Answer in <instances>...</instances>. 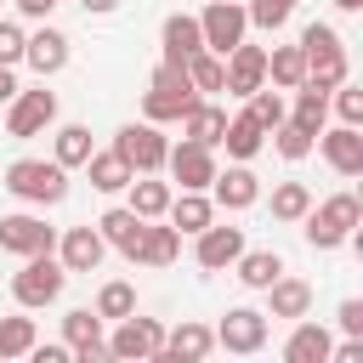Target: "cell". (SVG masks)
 <instances>
[{"mask_svg":"<svg viewBox=\"0 0 363 363\" xmlns=\"http://www.w3.org/2000/svg\"><path fill=\"white\" fill-rule=\"evenodd\" d=\"M6 193L23 204H62L68 199V170L57 159H11L6 164Z\"/></svg>","mask_w":363,"mask_h":363,"instance_id":"obj_1","label":"cell"},{"mask_svg":"<svg viewBox=\"0 0 363 363\" xmlns=\"http://www.w3.org/2000/svg\"><path fill=\"white\" fill-rule=\"evenodd\" d=\"M301 221H306V244H312V250H340V244L357 233L363 204H357V193H329V199L312 204Z\"/></svg>","mask_w":363,"mask_h":363,"instance_id":"obj_2","label":"cell"},{"mask_svg":"<svg viewBox=\"0 0 363 363\" xmlns=\"http://www.w3.org/2000/svg\"><path fill=\"white\" fill-rule=\"evenodd\" d=\"M193 102H199V91H193V79H187V62H159V68H153V79H147V96H142L147 119H153V125L182 119Z\"/></svg>","mask_w":363,"mask_h":363,"instance_id":"obj_3","label":"cell"},{"mask_svg":"<svg viewBox=\"0 0 363 363\" xmlns=\"http://www.w3.org/2000/svg\"><path fill=\"white\" fill-rule=\"evenodd\" d=\"M62 284H68V267L51 250H40V255H23V272L11 278V295H17V306H51L62 295Z\"/></svg>","mask_w":363,"mask_h":363,"instance_id":"obj_4","label":"cell"},{"mask_svg":"<svg viewBox=\"0 0 363 363\" xmlns=\"http://www.w3.org/2000/svg\"><path fill=\"white\" fill-rule=\"evenodd\" d=\"M199 34H204V51L227 57V51L250 34V17H244V6H238V0H210V6L199 11Z\"/></svg>","mask_w":363,"mask_h":363,"instance_id":"obj_5","label":"cell"},{"mask_svg":"<svg viewBox=\"0 0 363 363\" xmlns=\"http://www.w3.org/2000/svg\"><path fill=\"white\" fill-rule=\"evenodd\" d=\"M113 153L136 170V176H153V170H164V153H170V142L159 136V125L147 119V125H125L119 136H113Z\"/></svg>","mask_w":363,"mask_h":363,"instance_id":"obj_6","label":"cell"},{"mask_svg":"<svg viewBox=\"0 0 363 363\" xmlns=\"http://www.w3.org/2000/svg\"><path fill=\"white\" fill-rule=\"evenodd\" d=\"M164 346V329L153 323V318H119L113 323V340H108V357H119V363H147L153 352Z\"/></svg>","mask_w":363,"mask_h":363,"instance_id":"obj_7","label":"cell"},{"mask_svg":"<svg viewBox=\"0 0 363 363\" xmlns=\"http://www.w3.org/2000/svg\"><path fill=\"white\" fill-rule=\"evenodd\" d=\"M221 68H227V79H221V91H227V96H250V91H261V85H267V51H261V45H250V40H238V45L221 57Z\"/></svg>","mask_w":363,"mask_h":363,"instance_id":"obj_8","label":"cell"},{"mask_svg":"<svg viewBox=\"0 0 363 363\" xmlns=\"http://www.w3.org/2000/svg\"><path fill=\"white\" fill-rule=\"evenodd\" d=\"M216 346H227V352H238V357L261 352V346H267V312H255V306H233V312L216 323Z\"/></svg>","mask_w":363,"mask_h":363,"instance_id":"obj_9","label":"cell"},{"mask_svg":"<svg viewBox=\"0 0 363 363\" xmlns=\"http://www.w3.org/2000/svg\"><path fill=\"white\" fill-rule=\"evenodd\" d=\"M51 119H57V91H45V85H40V91H17V96H11L6 130L23 142V136H40Z\"/></svg>","mask_w":363,"mask_h":363,"instance_id":"obj_10","label":"cell"},{"mask_svg":"<svg viewBox=\"0 0 363 363\" xmlns=\"http://www.w3.org/2000/svg\"><path fill=\"white\" fill-rule=\"evenodd\" d=\"M210 352H216V329L182 318V323L164 335V346L153 352V363H199V357H210Z\"/></svg>","mask_w":363,"mask_h":363,"instance_id":"obj_11","label":"cell"},{"mask_svg":"<svg viewBox=\"0 0 363 363\" xmlns=\"http://www.w3.org/2000/svg\"><path fill=\"white\" fill-rule=\"evenodd\" d=\"M164 164H170V176H176L187 193H204V187H210V176H216V153H210V147H199V142H176V147L164 153Z\"/></svg>","mask_w":363,"mask_h":363,"instance_id":"obj_12","label":"cell"},{"mask_svg":"<svg viewBox=\"0 0 363 363\" xmlns=\"http://www.w3.org/2000/svg\"><path fill=\"white\" fill-rule=\"evenodd\" d=\"M199 244H193V261L204 267V272H221V267H233L238 255H244V233L238 227H204V233H193Z\"/></svg>","mask_w":363,"mask_h":363,"instance_id":"obj_13","label":"cell"},{"mask_svg":"<svg viewBox=\"0 0 363 363\" xmlns=\"http://www.w3.org/2000/svg\"><path fill=\"white\" fill-rule=\"evenodd\" d=\"M323 142V159L335 176H363V130L357 125H335V130H318Z\"/></svg>","mask_w":363,"mask_h":363,"instance_id":"obj_14","label":"cell"},{"mask_svg":"<svg viewBox=\"0 0 363 363\" xmlns=\"http://www.w3.org/2000/svg\"><path fill=\"white\" fill-rule=\"evenodd\" d=\"M57 244V233L40 221V216H0V250H11V255H40V250H51Z\"/></svg>","mask_w":363,"mask_h":363,"instance_id":"obj_15","label":"cell"},{"mask_svg":"<svg viewBox=\"0 0 363 363\" xmlns=\"http://www.w3.org/2000/svg\"><path fill=\"white\" fill-rule=\"evenodd\" d=\"M23 62H28L40 79L62 74V68H68V34H62V28H40V34H28V40H23Z\"/></svg>","mask_w":363,"mask_h":363,"instance_id":"obj_16","label":"cell"},{"mask_svg":"<svg viewBox=\"0 0 363 363\" xmlns=\"http://www.w3.org/2000/svg\"><path fill=\"white\" fill-rule=\"evenodd\" d=\"M210 187H216V204H221V210H250V204L261 199V176H255L244 159H238L233 170H216Z\"/></svg>","mask_w":363,"mask_h":363,"instance_id":"obj_17","label":"cell"},{"mask_svg":"<svg viewBox=\"0 0 363 363\" xmlns=\"http://www.w3.org/2000/svg\"><path fill=\"white\" fill-rule=\"evenodd\" d=\"M102 255H108V244H102L96 227H68V233H62V255H57V261H62L68 272H96Z\"/></svg>","mask_w":363,"mask_h":363,"instance_id":"obj_18","label":"cell"},{"mask_svg":"<svg viewBox=\"0 0 363 363\" xmlns=\"http://www.w3.org/2000/svg\"><path fill=\"white\" fill-rule=\"evenodd\" d=\"M142 216L130 210V204H113V210H102V221H96V233H102V244H113L119 255H136V244H142Z\"/></svg>","mask_w":363,"mask_h":363,"instance_id":"obj_19","label":"cell"},{"mask_svg":"<svg viewBox=\"0 0 363 363\" xmlns=\"http://www.w3.org/2000/svg\"><path fill=\"white\" fill-rule=\"evenodd\" d=\"M159 40H164V62H187L193 51H204L199 17H187V11H170V17H164V28H159Z\"/></svg>","mask_w":363,"mask_h":363,"instance_id":"obj_20","label":"cell"},{"mask_svg":"<svg viewBox=\"0 0 363 363\" xmlns=\"http://www.w3.org/2000/svg\"><path fill=\"white\" fill-rule=\"evenodd\" d=\"M284 119H289V125H301L306 136H318V130L329 125V91H323V85H312V79H301V85H295V108H289Z\"/></svg>","mask_w":363,"mask_h":363,"instance_id":"obj_21","label":"cell"},{"mask_svg":"<svg viewBox=\"0 0 363 363\" xmlns=\"http://www.w3.org/2000/svg\"><path fill=\"white\" fill-rule=\"evenodd\" d=\"M306 306H312V284L306 278H272L267 284V318H306Z\"/></svg>","mask_w":363,"mask_h":363,"instance_id":"obj_22","label":"cell"},{"mask_svg":"<svg viewBox=\"0 0 363 363\" xmlns=\"http://www.w3.org/2000/svg\"><path fill=\"white\" fill-rule=\"evenodd\" d=\"M221 130H227V108H216V102H193L182 113V136L199 147H221Z\"/></svg>","mask_w":363,"mask_h":363,"instance_id":"obj_23","label":"cell"},{"mask_svg":"<svg viewBox=\"0 0 363 363\" xmlns=\"http://www.w3.org/2000/svg\"><path fill=\"white\" fill-rule=\"evenodd\" d=\"M335 335L323 323H295V335L284 340V363H329Z\"/></svg>","mask_w":363,"mask_h":363,"instance_id":"obj_24","label":"cell"},{"mask_svg":"<svg viewBox=\"0 0 363 363\" xmlns=\"http://www.w3.org/2000/svg\"><path fill=\"white\" fill-rule=\"evenodd\" d=\"M176 255H182V233H176V227H153V221H147V227H142V244H136V255H130V261H142V267H170Z\"/></svg>","mask_w":363,"mask_h":363,"instance_id":"obj_25","label":"cell"},{"mask_svg":"<svg viewBox=\"0 0 363 363\" xmlns=\"http://www.w3.org/2000/svg\"><path fill=\"white\" fill-rule=\"evenodd\" d=\"M164 216H170V227H176V233H204V227L216 221V204H210L204 193H187V187H182V199H170V210H164Z\"/></svg>","mask_w":363,"mask_h":363,"instance_id":"obj_26","label":"cell"},{"mask_svg":"<svg viewBox=\"0 0 363 363\" xmlns=\"http://www.w3.org/2000/svg\"><path fill=\"white\" fill-rule=\"evenodd\" d=\"M261 142H267V130L250 119V113H238V119H227V130H221V147H227V159H255L261 153Z\"/></svg>","mask_w":363,"mask_h":363,"instance_id":"obj_27","label":"cell"},{"mask_svg":"<svg viewBox=\"0 0 363 363\" xmlns=\"http://www.w3.org/2000/svg\"><path fill=\"white\" fill-rule=\"evenodd\" d=\"M233 267H238V284H244V289H267V284L284 272V255H278V250H244Z\"/></svg>","mask_w":363,"mask_h":363,"instance_id":"obj_28","label":"cell"},{"mask_svg":"<svg viewBox=\"0 0 363 363\" xmlns=\"http://www.w3.org/2000/svg\"><path fill=\"white\" fill-rule=\"evenodd\" d=\"M85 170H91V187H96V193H119V187H130V176H136L113 147H108V153H91Z\"/></svg>","mask_w":363,"mask_h":363,"instance_id":"obj_29","label":"cell"},{"mask_svg":"<svg viewBox=\"0 0 363 363\" xmlns=\"http://www.w3.org/2000/svg\"><path fill=\"white\" fill-rule=\"evenodd\" d=\"M267 79L284 85V91H295V85L306 79V51H301V45H278V51H267Z\"/></svg>","mask_w":363,"mask_h":363,"instance_id":"obj_30","label":"cell"},{"mask_svg":"<svg viewBox=\"0 0 363 363\" xmlns=\"http://www.w3.org/2000/svg\"><path fill=\"white\" fill-rule=\"evenodd\" d=\"M130 210H136L142 221H159V216L170 210V187L153 182V176H130Z\"/></svg>","mask_w":363,"mask_h":363,"instance_id":"obj_31","label":"cell"},{"mask_svg":"<svg viewBox=\"0 0 363 363\" xmlns=\"http://www.w3.org/2000/svg\"><path fill=\"white\" fill-rule=\"evenodd\" d=\"M306 79H312V85H323V91H335V85L346 79V45L306 51Z\"/></svg>","mask_w":363,"mask_h":363,"instance_id":"obj_32","label":"cell"},{"mask_svg":"<svg viewBox=\"0 0 363 363\" xmlns=\"http://www.w3.org/2000/svg\"><path fill=\"white\" fill-rule=\"evenodd\" d=\"M130 312H136V289H130L125 278H113V284L96 289V318H102V323H119V318H130Z\"/></svg>","mask_w":363,"mask_h":363,"instance_id":"obj_33","label":"cell"},{"mask_svg":"<svg viewBox=\"0 0 363 363\" xmlns=\"http://www.w3.org/2000/svg\"><path fill=\"white\" fill-rule=\"evenodd\" d=\"M91 153H96V147H91V130H85V125H62V130H57V153H51V159H57L62 170L85 164Z\"/></svg>","mask_w":363,"mask_h":363,"instance_id":"obj_34","label":"cell"},{"mask_svg":"<svg viewBox=\"0 0 363 363\" xmlns=\"http://www.w3.org/2000/svg\"><path fill=\"white\" fill-rule=\"evenodd\" d=\"M306 210H312V187L306 182H278L272 187V216L278 221H301Z\"/></svg>","mask_w":363,"mask_h":363,"instance_id":"obj_35","label":"cell"},{"mask_svg":"<svg viewBox=\"0 0 363 363\" xmlns=\"http://www.w3.org/2000/svg\"><path fill=\"white\" fill-rule=\"evenodd\" d=\"M62 335H68V352L96 346V340H102V318H96V306H74V312L62 318Z\"/></svg>","mask_w":363,"mask_h":363,"instance_id":"obj_36","label":"cell"},{"mask_svg":"<svg viewBox=\"0 0 363 363\" xmlns=\"http://www.w3.org/2000/svg\"><path fill=\"white\" fill-rule=\"evenodd\" d=\"M187 79H193V91H199V96H210V91H221L227 68H221V57H216V51H193V57H187Z\"/></svg>","mask_w":363,"mask_h":363,"instance_id":"obj_37","label":"cell"},{"mask_svg":"<svg viewBox=\"0 0 363 363\" xmlns=\"http://www.w3.org/2000/svg\"><path fill=\"white\" fill-rule=\"evenodd\" d=\"M34 340H40L34 335V318H0V363L6 357H28Z\"/></svg>","mask_w":363,"mask_h":363,"instance_id":"obj_38","label":"cell"},{"mask_svg":"<svg viewBox=\"0 0 363 363\" xmlns=\"http://www.w3.org/2000/svg\"><path fill=\"white\" fill-rule=\"evenodd\" d=\"M295 6H301V0H250V6H244V17H250L255 28H267V34H272V28H284V23L295 17Z\"/></svg>","mask_w":363,"mask_h":363,"instance_id":"obj_39","label":"cell"},{"mask_svg":"<svg viewBox=\"0 0 363 363\" xmlns=\"http://www.w3.org/2000/svg\"><path fill=\"white\" fill-rule=\"evenodd\" d=\"M244 113H250L261 130H272V125H284V113H289V108H284V96H278V91H267V85H261V91H250V108H244Z\"/></svg>","mask_w":363,"mask_h":363,"instance_id":"obj_40","label":"cell"},{"mask_svg":"<svg viewBox=\"0 0 363 363\" xmlns=\"http://www.w3.org/2000/svg\"><path fill=\"white\" fill-rule=\"evenodd\" d=\"M329 102H335L340 125H363V91H357V85H346V79H340V85L329 91Z\"/></svg>","mask_w":363,"mask_h":363,"instance_id":"obj_41","label":"cell"},{"mask_svg":"<svg viewBox=\"0 0 363 363\" xmlns=\"http://www.w3.org/2000/svg\"><path fill=\"white\" fill-rule=\"evenodd\" d=\"M272 136H278V153H284V159H306V153H312V142H318V136H306V130H301V125H289V119H284V125H272Z\"/></svg>","mask_w":363,"mask_h":363,"instance_id":"obj_42","label":"cell"},{"mask_svg":"<svg viewBox=\"0 0 363 363\" xmlns=\"http://www.w3.org/2000/svg\"><path fill=\"white\" fill-rule=\"evenodd\" d=\"M23 40H28V34H23L17 23H0V68H17V62H23Z\"/></svg>","mask_w":363,"mask_h":363,"instance_id":"obj_43","label":"cell"},{"mask_svg":"<svg viewBox=\"0 0 363 363\" xmlns=\"http://www.w3.org/2000/svg\"><path fill=\"white\" fill-rule=\"evenodd\" d=\"M329 45H340V34L329 23H306L301 28V51H329Z\"/></svg>","mask_w":363,"mask_h":363,"instance_id":"obj_44","label":"cell"},{"mask_svg":"<svg viewBox=\"0 0 363 363\" xmlns=\"http://www.w3.org/2000/svg\"><path fill=\"white\" fill-rule=\"evenodd\" d=\"M335 318H340V329H346V335H363V301H340V312H335Z\"/></svg>","mask_w":363,"mask_h":363,"instance_id":"obj_45","label":"cell"},{"mask_svg":"<svg viewBox=\"0 0 363 363\" xmlns=\"http://www.w3.org/2000/svg\"><path fill=\"white\" fill-rule=\"evenodd\" d=\"M28 357H34V363H68L74 352H68V346H40V340H34V346H28Z\"/></svg>","mask_w":363,"mask_h":363,"instance_id":"obj_46","label":"cell"},{"mask_svg":"<svg viewBox=\"0 0 363 363\" xmlns=\"http://www.w3.org/2000/svg\"><path fill=\"white\" fill-rule=\"evenodd\" d=\"M17 6H23V17H51L57 0H17Z\"/></svg>","mask_w":363,"mask_h":363,"instance_id":"obj_47","label":"cell"},{"mask_svg":"<svg viewBox=\"0 0 363 363\" xmlns=\"http://www.w3.org/2000/svg\"><path fill=\"white\" fill-rule=\"evenodd\" d=\"M17 96V79H11V68H0V102H11Z\"/></svg>","mask_w":363,"mask_h":363,"instance_id":"obj_48","label":"cell"},{"mask_svg":"<svg viewBox=\"0 0 363 363\" xmlns=\"http://www.w3.org/2000/svg\"><path fill=\"white\" fill-rule=\"evenodd\" d=\"M79 6H85V11H96V17H108V11L119 6V0H79Z\"/></svg>","mask_w":363,"mask_h":363,"instance_id":"obj_49","label":"cell"},{"mask_svg":"<svg viewBox=\"0 0 363 363\" xmlns=\"http://www.w3.org/2000/svg\"><path fill=\"white\" fill-rule=\"evenodd\" d=\"M335 6H340V11H363V0H335Z\"/></svg>","mask_w":363,"mask_h":363,"instance_id":"obj_50","label":"cell"}]
</instances>
